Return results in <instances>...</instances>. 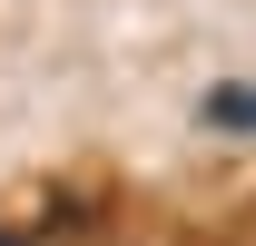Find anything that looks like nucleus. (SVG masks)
I'll use <instances>...</instances> for the list:
<instances>
[{"mask_svg": "<svg viewBox=\"0 0 256 246\" xmlns=\"http://www.w3.org/2000/svg\"><path fill=\"white\" fill-rule=\"evenodd\" d=\"M197 128L207 138H256V79H217L197 98Z\"/></svg>", "mask_w": 256, "mask_h": 246, "instance_id": "nucleus-1", "label": "nucleus"}, {"mask_svg": "<svg viewBox=\"0 0 256 246\" xmlns=\"http://www.w3.org/2000/svg\"><path fill=\"white\" fill-rule=\"evenodd\" d=\"M0 246H40V236H30V226H0Z\"/></svg>", "mask_w": 256, "mask_h": 246, "instance_id": "nucleus-2", "label": "nucleus"}]
</instances>
